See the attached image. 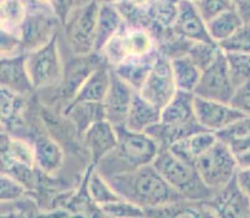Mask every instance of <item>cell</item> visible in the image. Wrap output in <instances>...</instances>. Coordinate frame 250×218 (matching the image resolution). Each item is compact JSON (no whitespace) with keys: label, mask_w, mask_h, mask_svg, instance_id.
Listing matches in <instances>:
<instances>
[{"label":"cell","mask_w":250,"mask_h":218,"mask_svg":"<svg viewBox=\"0 0 250 218\" xmlns=\"http://www.w3.org/2000/svg\"><path fill=\"white\" fill-rule=\"evenodd\" d=\"M116 194L145 211L184 201L163 179L153 164L133 171L107 177Z\"/></svg>","instance_id":"6da1fadb"},{"label":"cell","mask_w":250,"mask_h":218,"mask_svg":"<svg viewBox=\"0 0 250 218\" xmlns=\"http://www.w3.org/2000/svg\"><path fill=\"white\" fill-rule=\"evenodd\" d=\"M157 51V41L148 30L126 24L100 54L111 68H115L128 60L148 57Z\"/></svg>","instance_id":"5b68a950"},{"label":"cell","mask_w":250,"mask_h":218,"mask_svg":"<svg viewBox=\"0 0 250 218\" xmlns=\"http://www.w3.org/2000/svg\"><path fill=\"white\" fill-rule=\"evenodd\" d=\"M99 6L96 0H87L74 9L62 24L65 38L74 56H87L95 52Z\"/></svg>","instance_id":"8992f818"},{"label":"cell","mask_w":250,"mask_h":218,"mask_svg":"<svg viewBox=\"0 0 250 218\" xmlns=\"http://www.w3.org/2000/svg\"><path fill=\"white\" fill-rule=\"evenodd\" d=\"M161 115L162 109L147 101L140 92H136L125 127L128 130L147 133L152 127L161 122Z\"/></svg>","instance_id":"ffe728a7"},{"label":"cell","mask_w":250,"mask_h":218,"mask_svg":"<svg viewBox=\"0 0 250 218\" xmlns=\"http://www.w3.org/2000/svg\"><path fill=\"white\" fill-rule=\"evenodd\" d=\"M203 204L214 218H250V197L239 187L235 177Z\"/></svg>","instance_id":"7c38bea8"},{"label":"cell","mask_w":250,"mask_h":218,"mask_svg":"<svg viewBox=\"0 0 250 218\" xmlns=\"http://www.w3.org/2000/svg\"><path fill=\"white\" fill-rule=\"evenodd\" d=\"M153 165L184 201L206 203L214 196L215 192L206 185L194 164L182 160L167 147L160 150Z\"/></svg>","instance_id":"277c9868"},{"label":"cell","mask_w":250,"mask_h":218,"mask_svg":"<svg viewBox=\"0 0 250 218\" xmlns=\"http://www.w3.org/2000/svg\"><path fill=\"white\" fill-rule=\"evenodd\" d=\"M170 61H172V71H173L177 90L194 94V91L202 76L201 68L195 65L187 54L179 56Z\"/></svg>","instance_id":"484cf974"},{"label":"cell","mask_w":250,"mask_h":218,"mask_svg":"<svg viewBox=\"0 0 250 218\" xmlns=\"http://www.w3.org/2000/svg\"><path fill=\"white\" fill-rule=\"evenodd\" d=\"M217 142V134L213 131L201 130L178 140L167 149H169L174 155L178 156L182 160L195 164V161L198 160L203 154H206Z\"/></svg>","instance_id":"44dd1931"},{"label":"cell","mask_w":250,"mask_h":218,"mask_svg":"<svg viewBox=\"0 0 250 218\" xmlns=\"http://www.w3.org/2000/svg\"><path fill=\"white\" fill-rule=\"evenodd\" d=\"M26 67L34 90H47L61 85L65 66L59 50L58 36L40 49L28 52Z\"/></svg>","instance_id":"52a82bcc"},{"label":"cell","mask_w":250,"mask_h":218,"mask_svg":"<svg viewBox=\"0 0 250 218\" xmlns=\"http://www.w3.org/2000/svg\"><path fill=\"white\" fill-rule=\"evenodd\" d=\"M116 129L118 140L115 149L95 166L102 176L107 179L153 164L161 146L152 136L128 130L126 127Z\"/></svg>","instance_id":"7a4b0ae2"},{"label":"cell","mask_w":250,"mask_h":218,"mask_svg":"<svg viewBox=\"0 0 250 218\" xmlns=\"http://www.w3.org/2000/svg\"><path fill=\"white\" fill-rule=\"evenodd\" d=\"M28 17L21 27L22 50L25 54L40 49L58 36V29L61 20L52 6H44L28 0Z\"/></svg>","instance_id":"ba28073f"},{"label":"cell","mask_w":250,"mask_h":218,"mask_svg":"<svg viewBox=\"0 0 250 218\" xmlns=\"http://www.w3.org/2000/svg\"><path fill=\"white\" fill-rule=\"evenodd\" d=\"M194 109L199 126L204 130L213 131L215 134L228 128L239 118L244 117V114L234 108L230 103L203 99L199 97L194 98Z\"/></svg>","instance_id":"4fadbf2b"},{"label":"cell","mask_w":250,"mask_h":218,"mask_svg":"<svg viewBox=\"0 0 250 218\" xmlns=\"http://www.w3.org/2000/svg\"><path fill=\"white\" fill-rule=\"evenodd\" d=\"M138 92L160 109L165 108L174 98L178 90L173 78L170 58L158 52L151 72Z\"/></svg>","instance_id":"8fae6325"},{"label":"cell","mask_w":250,"mask_h":218,"mask_svg":"<svg viewBox=\"0 0 250 218\" xmlns=\"http://www.w3.org/2000/svg\"><path fill=\"white\" fill-rule=\"evenodd\" d=\"M111 78H112V68L104 61L83 82L69 104L104 103L110 90Z\"/></svg>","instance_id":"ac0fdd59"},{"label":"cell","mask_w":250,"mask_h":218,"mask_svg":"<svg viewBox=\"0 0 250 218\" xmlns=\"http://www.w3.org/2000/svg\"><path fill=\"white\" fill-rule=\"evenodd\" d=\"M65 114L74 123L75 128L80 135L86 129L99 120L106 119L104 103H76L66 107Z\"/></svg>","instance_id":"83f0119b"},{"label":"cell","mask_w":250,"mask_h":218,"mask_svg":"<svg viewBox=\"0 0 250 218\" xmlns=\"http://www.w3.org/2000/svg\"><path fill=\"white\" fill-rule=\"evenodd\" d=\"M29 11L28 0H1L0 24L1 31L19 35Z\"/></svg>","instance_id":"cb8c5ba5"},{"label":"cell","mask_w":250,"mask_h":218,"mask_svg":"<svg viewBox=\"0 0 250 218\" xmlns=\"http://www.w3.org/2000/svg\"><path fill=\"white\" fill-rule=\"evenodd\" d=\"M229 73L235 88L250 81V54H226Z\"/></svg>","instance_id":"1f68e13d"},{"label":"cell","mask_w":250,"mask_h":218,"mask_svg":"<svg viewBox=\"0 0 250 218\" xmlns=\"http://www.w3.org/2000/svg\"><path fill=\"white\" fill-rule=\"evenodd\" d=\"M157 54H158V51L148 57L128 60L112 70L117 76L121 77L124 81H126L131 87H133L138 92L151 72Z\"/></svg>","instance_id":"603a6c76"},{"label":"cell","mask_w":250,"mask_h":218,"mask_svg":"<svg viewBox=\"0 0 250 218\" xmlns=\"http://www.w3.org/2000/svg\"><path fill=\"white\" fill-rule=\"evenodd\" d=\"M80 5V0H54L52 9L55 10L56 15L63 24L67 17L71 14V11Z\"/></svg>","instance_id":"ab89813d"},{"label":"cell","mask_w":250,"mask_h":218,"mask_svg":"<svg viewBox=\"0 0 250 218\" xmlns=\"http://www.w3.org/2000/svg\"><path fill=\"white\" fill-rule=\"evenodd\" d=\"M197 4L202 17L207 22L226 11L234 9L231 0H199Z\"/></svg>","instance_id":"8d00e7d4"},{"label":"cell","mask_w":250,"mask_h":218,"mask_svg":"<svg viewBox=\"0 0 250 218\" xmlns=\"http://www.w3.org/2000/svg\"><path fill=\"white\" fill-rule=\"evenodd\" d=\"M236 165H238V170L242 169H250V149L245 150L243 153L235 154Z\"/></svg>","instance_id":"ee69618b"},{"label":"cell","mask_w":250,"mask_h":218,"mask_svg":"<svg viewBox=\"0 0 250 218\" xmlns=\"http://www.w3.org/2000/svg\"><path fill=\"white\" fill-rule=\"evenodd\" d=\"M125 25H126V21L116 4H100L96 20L95 52L101 54L106 45L124 29Z\"/></svg>","instance_id":"d6986e66"},{"label":"cell","mask_w":250,"mask_h":218,"mask_svg":"<svg viewBox=\"0 0 250 218\" xmlns=\"http://www.w3.org/2000/svg\"><path fill=\"white\" fill-rule=\"evenodd\" d=\"M244 24L245 21L240 17V14L235 9H231L207 22V26L212 40L219 45L223 41L228 40Z\"/></svg>","instance_id":"f1b7e54d"},{"label":"cell","mask_w":250,"mask_h":218,"mask_svg":"<svg viewBox=\"0 0 250 218\" xmlns=\"http://www.w3.org/2000/svg\"><path fill=\"white\" fill-rule=\"evenodd\" d=\"M194 98L193 93L178 91L174 98L162 109L161 122L147 131L161 149L169 147L183 138L204 130L195 117Z\"/></svg>","instance_id":"3957f363"},{"label":"cell","mask_w":250,"mask_h":218,"mask_svg":"<svg viewBox=\"0 0 250 218\" xmlns=\"http://www.w3.org/2000/svg\"><path fill=\"white\" fill-rule=\"evenodd\" d=\"M235 86L229 73L226 52H220L217 60L202 71L201 79L194 91L195 97L210 101L230 103L235 93Z\"/></svg>","instance_id":"30bf717a"},{"label":"cell","mask_w":250,"mask_h":218,"mask_svg":"<svg viewBox=\"0 0 250 218\" xmlns=\"http://www.w3.org/2000/svg\"><path fill=\"white\" fill-rule=\"evenodd\" d=\"M104 216L112 218H137L146 216V211L138 207L132 202L126 201L124 199H120L117 201H113L108 204H104L100 207Z\"/></svg>","instance_id":"836d02e7"},{"label":"cell","mask_w":250,"mask_h":218,"mask_svg":"<svg viewBox=\"0 0 250 218\" xmlns=\"http://www.w3.org/2000/svg\"><path fill=\"white\" fill-rule=\"evenodd\" d=\"M33 143L36 169L44 175L54 176L63 164V151L60 145L46 135H39Z\"/></svg>","instance_id":"7402d4cb"},{"label":"cell","mask_w":250,"mask_h":218,"mask_svg":"<svg viewBox=\"0 0 250 218\" xmlns=\"http://www.w3.org/2000/svg\"><path fill=\"white\" fill-rule=\"evenodd\" d=\"M203 203L179 201L146 211L147 218H203Z\"/></svg>","instance_id":"f546056e"},{"label":"cell","mask_w":250,"mask_h":218,"mask_svg":"<svg viewBox=\"0 0 250 218\" xmlns=\"http://www.w3.org/2000/svg\"><path fill=\"white\" fill-rule=\"evenodd\" d=\"M81 136L94 166L115 149L118 140L117 129L107 119L94 123Z\"/></svg>","instance_id":"2e32d148"},{"label":"cell","mask_w":250,"mask_h":218,"mask_svg":"<svg viewBox=\"0 0 250 218\" xmlns=\"http://www.w3.org/2000/svg\"><path fill=\"white\" fill-rule=\"evenodd\" d=\"M129 3H132L133 5L140 6V8H148L154 0H128Z\"/></svg>","instance_id":"f6af8a7d"},{"label":"cell","mask_w":250,"mask_h":218,"mask_svg":"<svg viewBox=\"0 0 250 218\" xmlns=\"http://www.w3.org/2000/svg\"><path fill=\"white\" fill-rule=\"evenodd\" d=\"M194 165L206 185L214 192L228 185L238 172L235 156L219 139Z\"/></svg>","instance_id":"9c48e42d"},{"label":"cell","mask_w":250,"mask_h":218,"mask_svg":"<svg viewBox=\"0 0 250 218\" xmlns=\"http://www.w3.org/2000/svg\"><path fill=\"white\" fill-rule=\"evenodd\" d=\"M172 30L190 42H210L215 44L208 33V26L202 17L197 4L190 0H181L178 15Z\"/></svg>","instance_id":"9a60e30c"},{"label":"cell","mask_w":250,"mask_h":218,"mask_svg":"<svg viewBox=\"0 0 250 218\" xmlns=\"http://www.w3.org/2000/svg\"><path fill=\"white\" fill-rule=\"evenodd\" d=\"M28 191V188L25 187L20 181H18L17 179L9 176V175L1 174V179H0L1 203H9V202H15L25 199Z\"/></svg>","instance_id":"e575fe53"},{"label":"cell","mask_w":250,"mask_h":218,"mask_svg":"<svg viewBox=\"0 0 250 218\" xmlns=\"http://www.w3.org/2000/svg\"><path fill=\"white\" fill-rule=\"evenodd\" d=\"M230 104L240 113L250 117V81L236 88Z\"/></svg>","instance_id":"f35d334b"},{"label":"cell","mask_w":250,"mask_h":218,"mask_svg":"<svg viewBox=\"0 0 250 218\" xmlns=\"http://www.w3.org/2000/svg\"><path fill=\"white\" fill-rule=\"evenodd\" d=\"M1 122L8 123L17 119L24 104V95L17 94L6 88H1Z\"/></svg>","instance_id":"d590c367"},{"label":"cell","mask_w":250,"mask_h":218,"mask_svg":"<svg viewBox=\"0 0 250 218\" xmlns=\"http://www.w3.org/2000/svg\"><path fill=\"white\" fill-rule=\"evenodd\" d=\"M25 54L19 35L1 31V57H14Z\"/></svg>","instance_id":"74e56055"},{"label":"cell","mask_w":250,"mask_h":218,"mask_svg":"<svg viewBox=\"0 0 250 218\" xmlns=\"http://www.w3.org/2000/svg\"><path fill=\"white\" fill-rule=\"evenodd\" d=\"M0 81L1 88H6L24 97L34 91L26 67V54H18L14 57H1Z\"/></svg>","instance_id":"e0dca14e"},{"label":"cell","mask_w":250,"mask_h":218,"mask_svg":"<svg viewBox=\"0 0 250 218\" xmlns=\"http://www.w3.org/2000/svg\"><path fill=\"white\" fill-rule=\"evenodd\" d=\"M235 180L239 187L250 197V169L238 170L235 175Z\"/></svg>","instance_id":"b9f144b4"},{"label":"cell","mask_w":250,"mask_h":218,"mask_svg":"<svg viewBox=\"0 0 250 218\" xmlns=\"http://www.w3.org/2000/svg\"><path fill=\"white\" fill-rule=\"evenodd\" d=\"M104 218H112V217H107V216H104Z\"/></svg>","instance_id":"f907efd6"},{"label":"cell","mask_w":250,"mask_h":218,"mask_svg":"<svg viewBox=\"0 0 250 218\" xmlns=\"http://www.w3.org/2000/svg\"><path fill=\"white\" fill-rule=\"evenodd\" d=\"M203 206H204V204H203ZM204 208H206V207H204ZM203 218H214V217H213V215H212V213L209 212V211L207 210V208H206V211H204Z\"/></svg>","instance_id":"c3c4849f"},{"label":"cell","mask_w":250,"mask_h":218,"mask_svg":"<svg viewBox=\"0 0 250 218\" xmlns=\"http://www.w3.org/2000/svg\"><path fill=\"white\" fill-rule=\"evenodd\" d=\"M219 46L226 54H250V22H245Z\"/></svg>","instance_id":"d6a6232c"},{"label":"cell","mask_w":250,"mask_h":218,"mask_svg":"<svg viewBox=\"0 0 250 218\" xmlns=\"http://www.w3.org/2000/svg\"><path fill=\"white\" fill-rule=\"evenodd\" d=\"M85 180L88 196L92 203L96 204L97 207H102L104 204L121 199L116 194V191L113 190L107 179L102 176L92 164L86 174Z\"/></svg>","instance_id":"4316f807"},{"label":"cell","mask_w":250,"mask_h":218,"mask_svg":"<svg viewBox=\"0 0 250 218\" xmlns=\"http://www.w3.org/2000/svg\"><path fill=\"white\" fill-rule=\"evenodd\" d=\"M30 1L44 6H52V4H54V0H30Z\"/></svg>","instance_id":"bcb514c9"},{"label":"cell","mask_w":250,"mask_h":218,"mask_svg":"<svg viewBox=\"0 0 250 218\" xmlns=\"http://www.w3.org/2000/svg\"><path fill=\"white\" fill-rule=\"evenodd\" d=\"M26 199L21 207L17 206L15 210H6L1 207V218H38L34 213L33 206H26Z\"/></svg>","instance_id":"60d3db41"},{"label":"cell","mask_w":250,"mask_h":218,"mask_svg":"<svg viewBox=\"0 0 250 218\" xmlns=\"http://www.w3.org/2000/svg\"><path fill=\"white\" fill-rule=\"evenodd\" d=\"M190 1H193V3H198L199 0H190Z\"/></svg>","instance_id":"681fc988"},{"label":"cell","mask_w":250,"mask_h":218,"mask_svg":"<svg viewBox=\"0 0 250 218\" xmlns=\"http://www.w3.org/2000/svg\"><path fill=\"white\" fill-rule=\"evenodd\" d=\"M218 139L231 150V153L239 154L250 149V117L244 115L234 122L228 128L217 133Z\"/></svg>","instance_id":"d4e9b609"},{"label":"cell","mask_w":250,"mask_h":218,"mask_svg":"<svg viewBox=\"0 0 250 218\" xmlns=\"http://www.w3.org/2000/svg\"><path fill=\"white\" fill-rule=\"evenodd\" d=\"M136 92L137 91L135 88L117 76L112 70L111 86L104 101V108L106 119L113 127H125Z\"/></svg>","instance_id":"5bb4252c"},{"label":"cell","mask_w":250,"mask_h":218,"mask_svg":"<svg viewBox=\"0 0 250 218\" xmlns=\"http://www.w3.org/2000/svg\"><path fill=\"white\" fill-rule=\"evenodd\" d=\"M231 3L243 20L245 22H250V0H231Z\"/></svg>","instance_id":"7bdbcfd3"},{"label":"cell","mask_w":250,"mask_h":218,"mask_svg":"<svg viewBox=\"0 0 250 218\" xmlns=\"http://www.w3.org/2000/svg\"><path fill=\"white\" fill-rule=\"evenodd\" d=\"M222 52V49L218 44L210 42H193L189 47L187 56L204 71L207 67L212 65Z\"/></svg>","instance_id":"4dcf8cb0"},{"label":"cell","mask_w":250,"mask_h":218,"mask_svg":"<svg viewBox=\"0 0 250 218\" xmlns=\"http://www.w3.org/2000/svg\"><path fill=\"white\" fill-rule=\"evenodd\" d=\"M96 1H99L100 4L101 3H111V4H117L120 3L121 0H96Z\"/></svg>","instance_id":"7dc6e473"}]
</instances>
